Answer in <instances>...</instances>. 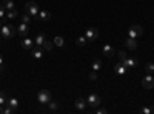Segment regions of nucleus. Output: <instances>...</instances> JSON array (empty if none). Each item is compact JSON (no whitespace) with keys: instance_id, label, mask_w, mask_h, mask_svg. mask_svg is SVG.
<instances>
[{"instance_id":"b1692460","label":"nucleus","mask_w":154,"mask_h":114,"mask_svg":"<svg viewBox=\"0 0 154 114\" xmlns=\"http://www.w3.org/2000/svg\"><path fill=\"white\" fill-rule=\"evenodd\" d=\"M53 43H54V42H51V40H48V39H46V40L43 42V45H42V46H43V49H46V51H49V49L53 48Z\"/></svg>"},{"instance_id":"6e6552de","label":"nucleus","mask_w":154,"mask_h":114,"mask_svg":"<svg viewBox=\"0 0 154 114\" xmlns=\"http://www.w3.org/2000/svg\"><path fill=\"white\" fill-rule=\"evenodd\" d=\"M74 105H75V109H77V111H85L86 106H88L86 99H83V97H79V99H77Z\"/></svg>"},{"instance_id":"dca6fc26","label":"nucleus","mask_w":154,"mask_h":114,"mask_svg":"<svg viewBox=\"0 0 154 114\" xmlns=\"http://www.w3.org/2000/svg\"><path fill=\"white\" fill-rule=\"evenodd\" d=\"M6 105H8V106H11V108H14V109H17L19 100H17L16 97H11V99H8V100H6Z\"/></svg>"},{"instance_id":"4be33fe9","label":"nucleus","mask_w":154,"mask_h":114,"mask_svg":"<svg viewBox=\"0 0 154 114\" xmlns=\"http://www.w3.org/2000/svg\"><path fill=\"white\" fill-rule=\"evenodd\" d=\"M91 68H93L94 71H99V69L102 68V62H100L99 59H96V60L93 62V66H91Z\"/></svg>"},{"instance_id":"4468645a","label":"nucleus","mask_w":154,"mask_h":114,"mask_svg":"<svg viewBox=\"0 0 154 114\" xmlns=\"http://www.w3.org/2000/svg\"><path fill=\"white\" fill-rule=\"evenodd\" d=\"M51 17H53V14L49 11H38V16H37V19H40L43 22H48Z\"/></svg>"},{"instance_id":"39448f33","label":"nucleus","mask_w":154,"mask_h":114,"mask_svg":"<svg viewBox=\"0 0 154 114\" xmlns=\"http://www.w3.org/2000/svg\"><path fill=\"white\" fill-rule=\"evenodd\" d=\"M86 103L91 106V108H97V106L102 103V100H100V97H99L97 94H89V96L86 97Z\"/></svg>"},{"instance_id":"f3484780","label":"nucleus","mask_w":154,"mask_h":114,"mask_svg":"<svg viewBox=\"0 0 154 114\" xmlns=\"http://www.w3.org/2000/svg\"><path fill=\"white\" fill-rule=\"evenodd\" d=\"M3 8L5 9H8V11H11V9H16V6H14V2L12 0H3Z\"/></svg>"},{"instance_id":"c85d7f7f","label":"nucleus","mask_w":154,"mask_h":114,"mask_svg":"<svg viewBox=\"0 0 154 114\" xmlns=\"http://www.w3.org/2000/svg\"><path fill=\"white\" fill-rule=\"evenodd\" d=\"M145 69H146L148 74H152L154 72V63H148V65L145 66Z\"/></svg>"},{"instance_id":"6ab92c4d","label":"nucleus","mask_w":154,"mask_h":114,"mask_svg":"<svg viewBox=\"0 0 154 114\" xmlns=\"http://www.w3.org/2000/svg\"><path fill=\"white\" fill-rule=\"evenodd\" d=\"M42 56H43V49L38 46V48H35V49H32V57L34 59H42Z\"/></svg>"},{"instance_id":"1a4fd4ad","label":"nucleus","mask_w":154,"mask_h":114,"mask_svg":"<svg viewBox=\"0 0 154 114\" xmlns=\"http://www.w3.org/2000/svg\"><path fill=\"white\" fill-rule=\"evenodd\" d=\"M114 71H116L117 75H125L126 74V66L123 65L122 62H119V63H116V65H114Z\"/></svg>"},{"instance_id":"2f4dec72","label":"nucleus","mask_w":154,"mask_h":114,"mask_svg":"<svg viewBox=\"0 0 154 114\" xmlns=\"http://www.w3.org/2000/svg\"><path fill=\"white\" fill-rule=\"evenodd\" d=\"M89 80H97V74H96V71L93 69L91 72H89Z\"/></svg>"},{"instance_id":"bb28decb","label":"nucleus","mask_w":154,"mask_h":114,"mask_svg":"<svg viewBox=\"0 0 154 114\" xmlns=\"http://www.w3.org/2000/svg\"><path fill=\"white\" fill-rule=\"evenodd\" d=\"M6 100H8V99H6L5 93H3V91H0V105H2V106L6 105Z\"/></svg>"},{"instance_id":"9d476101","label":"nucleus","mask_w":154,"mask_h":114,"mask_svg":"<svg viewBox=\"0 0 154 114\" xmlns=\"http://www.w3.org/2000/svg\"><path fill=\"white\" fill-rule=\"evenodd\" d=\"M20 43H22V48L28 49V51H29V49H32V46L35 45V43H34V40H31L29 37H25V39H23Z\"/></svg>"},{"instance_id":"f03ea898","label":"nucleus","mask_w":154,"mask_h":114,"mask_svg":"<svg viewBox=\"0 0 154 114\" xmlns=\"http://www.w3.org/2000/svg\"><path fill=\"white\" fill-rule=\"evenodd\" d=\"M25 11H26V14H29L31 17H35L37 19V16H38V5L35 3V2H26L25 3Z\"/></svg>"},{"instance_id":"c9c22d12","label":"nucleus","mask_w":154,"mask_h":114,"mask_svg":"<svg viewBox=\"0 0 154 114\" xmlns=\"http://www.w3.org/2000/svg\"><path fill=\"white\" fill-rule=\"evenodd\" d=\"M0 112H3V106L2 105H0Z\"/></svg>"},{"instance_id":"473e14b6","label":"nucleus","mask_w":154,"mask_h":114,"mask_svg":"<svg viewBox=\"0 0 154 114\" xmlns=\"http://www.w3.org/2000/svg\"><path fill=\"white\" fill-rule=\"evenodd\" d=\"M16 109L14 108H11V106H8V108H5L3 109V114H12V112H14Z\"/></svg>"},{"instance_id":"a211bd4d","label":"nucleus","mask_w":154,"mask_h":114,"mask_svg":"<svg viewBox=\"0 0 154 114\" xmlns=\"http://www.w3.org/2000/svg\"><path fill=\"white\" fill-rule=\"evenodd\" d=\"M45 40H46V37H45L43 34H37V37H35V40H34V43H35L37 46H42Z\"/></svg>"},{"instance_id":"ddd939ff","label":"nucleus","mask_w":154,"mask_h":114,"mask_svg":"<svg viewBox=\"0 0 154 114\" xmlns=\"http://www.w3.org/2000/svg\"><path fill=\"white\" fill-rule=\"evenodd\" d=\"M102 51H103V54L106 56V57H112L116 53H114V48L109 45V43H106V45H103V48H102Z\"/></svg>"},{"instance_id":"f8f14e48","label":"nucleus","mask_w":154,"mask_h":114,"mask_svg":"<svg viewBox=\"0 0 154 114\" xmlns=\"http://www.w3.org/2000/svg\"><path fill=\"white\" fill-rule=\"evenodd\" d=\"M122 63H123L126 68H136L137 66V60L136 59H131V57H126L125 60H122Z\"/></svg>"},{"instance_id":"2eb2a0df","label":"nucleus","mask_w":154,"mask_h":114,"mask_svg":"<svg viewBox=\"0 0 154 114\" xmlns=\"http://www.w3.org/2000/svg\"><path fill=\"white\" fill-rule=\"evenodd\" d=\"M126 48L128 49H131V51H134V49L137 48V42H136V39H133V37H126Z\"/></svg>"},{"instance_id":"7ed1b4c3","label":"nucleus","mask_w":154,"mask_h":114,"mask_svg":"<svg viewBox=\"0 0 154 114\" xmlns=\"http://www.w3.org/2000/svg\"><path fill=\"white\" fill-rule=\"evenodd\" d=\"M37 100L40 103H49L51 100H53V97H51V93L48 91V90H42V91H38V94H37Z\"/></svg>"},{"instance_id":"c756f323","label":"nucleus","mask_w":154,"mask_h":114,"mask_svg":"<svg viewBox=\"0 0 154 114\" xmlns=\"http://www.w3.org/2000/svg\"><path fill=\"white\" fill-rule=\"evenodd\" d=\"M0 17L6 19V9L3 8V5H0Z\"/></svg>"},{"instance_id":"7c9ffc66","label":"nucleus","mask_w":154,"mask_h":114,"mask_svg":"<svg viewBox=\"0 0 154 114\" xmlns=\"http://www.w3.org/2000/svg\"><path fill=\"white\" fill-rule=\"evenodd\" d=\"M117 56H119V59H120V62H122V60H125V59L128 57L125 51H119V53H117Z\"/></svg>"},{"instance_id":"72a5a7b5","label":"nucleus","mask_w":154,"mask_h":114,"mask_svg":"<svg viewBox=\"0 0 154 114\" xmlns=\"http://www.w3.org/2000/svg\"><path fill=\"white\" fill-rule=\"evenodd\" d=\"M108 112V109H105V108H99L97 109V114H106Z\"/></svg>"},{"instance_id":"e433bc0d","label":"nucleus","mask_w":154,"mask_h":114,"mask_svg":"<svg viewBox=\"0 0 154 114\" xmlns=\"http://www.w3.org/2000/svg\"><path fill=\"white\" fill-rule=\"evenodd\" d=\"M2 69H3V66H0V72H2Z\"/></svg>"},{"instance_id":"0eeeda50","label":"nucleus","mask_w":154,"mask_h":114,"mask_svg":"<svg viewBox=\"0 0 154 114\" xmlns=\"http://www.w3.org/2000/svg\"><path fill=\"white\" fill-rule=\"evenodd\" d=\"M142 86L145 88V90H152L154 88V77L151 74H148L146 77L142 79Z\"/></svg>"},{"instance_id":"423d86ee","label":"nucleus","mask_w":154,"mask_h":114,"mask_svg":"<svg viewBox=\"0 0 154 114\" xmlns=\"http://www.w3.org/2000/svg\"><path fill=\"white\" fill-rule=\"evenodd\" d=\"M85 37H86V40L88 42H94L97 37H99V31L96 28H88L85 31Z\"/></svg>"},{"instance_id":"cd10ccee","label":"nucleus","mask_w":154,"mask_h":114,"mask_svg":"<svg viewBox=\"0 0 154 114\" xmlns=\"http://www.w3.org/2000/svg\"><path fill=\"white\" fill-rule=\"evenodd\" d=\"M29 22H31V16H29V14H25V16H22V23H26V25H29Z\"/></svg>"},{"instance_id":"f704fd0d","label":"nucleus","mask_w":154,"mask_h":114,"mask_svg":"<svg viewBox=\"0 0 154 114\" xmlns=\"http://www.w3.org/2000/svg\"><path fill=\"white\" fill-rule=\"evenodd\" d=\"M0 66H3V59H2V56H0Z\"/></svg>"},{"instance_id":"f257e3e1","label":"nucleus","mask_w":154,"mask_h":114,"mask_svg":"<svg viewBox=\"0 0 154 114\" xmlns=\"http://www.w3.org/2000/svg\"><path fill=\"white\" fill-rule=\"evenodd\" d=\"M0 35L3 37V39H12V37L16 35V26H12V25H2V28H0Z\"/></svg>"},{"instance_id":"412c9836","label":"nucleus","mask_w":154,"mask_h":114,"mask_svg":"<svg viewBox=\"0 0 154 114\" xmlns=\"http://www.w3.org/2000/svg\"><path fill=\"white\" fill-rule=\"evenodd\" d=\"M16 17H19L17 9H11V11L6 12V19H16Z\"/></svg>"},{"instance_id":"a878e982","label":"nucleus","mask_w":154,"mask_h":114,"mask_svg":"<svg viewBox=\"0 0 154 114\" xmlns=\"http://www.w3.org/2000/svg\"><path fill=\"white\" fill-rule=\"evenodd\" d=\"M48 106H49L51 111H57V109H59V103H57V102H53V100L48 103Z\"/></svg>"},{"instance_id":"20e7f679","label":"nucleus","mask_w":154,"mask_h":114,"mask_svg":"<svg viewBox=\"0 0 154 114\" xmlns=\"http://www.w3.org/2000/svg\"><path fill=\"white\" fill-rule=\"evenodd\" d=\"M143 34V28L140 25H133V26L128 29V37H133V39H137L139 35Z\"/></svg>"},{"instance_id":"5701e85b","label":"nucleus","mask_w":154,"mask_h":114,"mask_svg":"<svg viewBox=\"0 0 154 114\" xmlns=\"http://www.w3.org/2000/svg\"><path fill=\"white\" fill-rule=\"evenodd\" d=\"M86 42H88V40H86V37H85V35H80L79 39H77V46H80V48H82V46H85Z\"/></svg>"},{"instance_id":"393cba45","label":"nucleus","mask_w":154,"mask_h":114,"mask_svg":"<svg viewBox=\"0 0 154 114\" xmlns=\"http://www.w3.org/2000/svg\"><path fill=\"white\" fill-rule=\"evenodd\" d=\"M54 45H57V46H63V45H65V40H63L60 35H57L56 39H54Z\"/></svg>"},{"instance_id":"9b49d317","label":"nucleus","mask_w":154,"mask_h":114,"mask_svg":"<svg viewBox=\"0 0 154 114\" xmlns=\"http://www.w3.org/2000/svg\"><path fill=\"white\" fill-rule=\"evenodd\" d=\"M17 32H19L22 37H26V35H28V32H29L28 25H26V23H20V25H19V28H17Z\"/></svg>"},{"instance_id":"aec40b11","label":"nucleus","mask_w":154,"mask_h":114,"mask_svg":"<svg viewBox=\"0 0 154 114\" xmlns=\"http://www.w3.org/2000/svg\"><path fill=\"white\" fill-rule=\"evenodd\" d=\"M140 114H152L154 112V106H145V108H140L139 109Z\"/></svg>"},{"instance_id":"4c0bfd02","label":"nucleus","mask_w":154,"mask_h":114,"mask_svg":"<svg viewBox=\"0 0 154 114\" xmlns=\"http://www.w3.org/2000/svg\"><path fill=\"white\" fill-rule=\"evenodd\" d=\"M0 28H2V20H0Z\"/></svg>"}]
</instances>
